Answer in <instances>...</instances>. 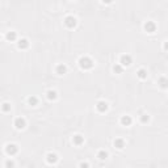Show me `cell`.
<instances>
[{
  "label": "cell",
  "mask_w": 168,
  "mask_h": 168,
  "mask_svg": "<svg viewBox=\"0 0 168 168\" xmlns=\"http://www.w3.org/2000/svg\"><path fill=\"white\" fill-rule=\"evenodd\" d=\"M13 125L16 129L22 130V129H25V126H26V121H25V118H22V117H17V118H14Z\"/></svg>",
  "instance_id": "6"
},
{
  "label": "cell",
  "mask_w": 168,
  "mask_h": 168,
  "mask_svg": "<svg viewBox=\"0 0 168 168\" xmlns=\"http://www.w3.org/2000/svg\"><path fill=\"white\" fill-rule=\"evenodd\" d=\"M79 168H89V163L88 161H82L79 164Z\"/></svg>",
  "instance_id": "24"
},
{
  "label": "cell",
  "mask_w": 168,
  "mask_h": 168,
  "mask_svg": "<svg viewBox=\"0 0 168 168\" xmlns=\"http://www.w3.org/2000/svg\"><path fill=\"white\" fill-rule=\"evenodd\" d=\"M97 158H99L100 160H105V159L108 158V152H106L105 150H100L99 152H97Z\"/></svg>",
  "instance_id": "19"
},
{
  "label": "cell",
  "mask_w": 168,
  "mask_h": 168,
  "mask_svg": "<svg viewBox=\"0 0 168 168\" xmlns=\"http://www.w3.org/2000/svg\"><path fill=\"white\" fill-rule=\"evenodd\" d=\"M137 76L141 80H144V79H147V71L144 69H139L137 71Z\"/></svg>",
  "instance_id": "17"
},
{
  "label": "cell",
  "mask_w": 168,
  "mask_h": 168,
  "mask_svg": "<svg viewBox=\"0 0 168 168\" xmlns=\"http://www.w3.org/2000/svg\"><path fill=\"white\" fill-rule=\"evenodd\" d=\"M114 147L118 148V150H122V148L125 147V141L122 139V138H116L114 139Z\"/></svg>",
  "instance_id": "14"
},
{
  "label": "cell",
  "mask_w": 168,
  "mask_h": 168,
  "mask_svg": "<svg viewBox=\"0 0 168 168\" xmlns=\"http://www.w3.org/2000/svg\"><path fill=\"white\" fill-rule=\"evenodd\" d=\"M5 167H7V168H14V161L12 160V159L5 160Z\"/></svg>",
  "instance_id": "23"
},
{
  "label": "cell",
  "mask_w": 168,
  "mask_h": 168,
  "mask_svg": "<svg viewBox=\"0 0 168 168\" xmlns=\"http://www.w3.org/2000/svg\"><path fill=\"white\" fill-rule=\"evenodd\" d=\"M58 160H59V158L55 152H49L46 155V161H47L49 164H55V163H58Z\"/></svg>",
  "instance_id": "8"
},
{
  "label": "cell",
  "mask_w": 168,
  "mask_h": 168,
  "mask_svg": "<svg viewBox=\"0 0 168 168\" xmlns=\"http://www.w3.org/2000/svg\"><path fill=\"white\" fill-rule=\"evenodd\" d=\"M72 143L75 144V146H82L84 143V137L80 135V134H76V135L72 137Z\"/></svg>",
  "instance_id": "10"
},
{
  "label": "cell",
  "mask_w": 168,
  "mask_h": 168,
  "mask_svg": "<svg viewBox=\"0 0 168 168\" xmlns=\"http://www.w3.org/2000/svg\"><path fill=\"white\" fill-rule=\"evenodd\" d=\"M78 63H79V67L82 70H84V71H87V70H91L93 67V65H95V62H93L92 59L89 58V57H80L79 61H78Z\"/></svg>",
  "instance_id": "1"
},
{
  "label": "cell",
  "mask_w": 168,
  "mask_h": 168,
  "mask_svg": "<svg viewBox=\"0 0 168 168\" xmlns=\"http://www.w3.org/2000/svg\"><path fill=\"white\" fill-rule=\"evenodd\" d=\"M96 109L100 113H105V112H108V109H109V104L106 103L105 100H100L99 103L96 104Z\"/></svg>",
  "instance_id": "5"
},
{
  "label": "cell",
  "mask_w": 168,
  "mask_h": 168,
  "mask_svg": "<svg viewBox=\"0 0 168 168\" xmlns=\"http://www.w3.org/2000/svg\"><path fill=\"white\" fill-rule=\"evenodd\" d=\"M158 86L160 87L161 89H167L168 88V79L167 78H159V80H158Z\"/></svg>",
  "instance_id": "15"
},
{
  "label": "cell",
  "mask_w": 168,
  "mask_h": 168,
  "mask_svg": "<svg viewBox=\"0 0 168 168\" xmlns=\"http://www.w3.org/2000/svg\"><path fill=\"white\" fill-rule=\"evenodd\" d=\"M17 47L20 49V50H25V49H28L29 47V41H28L26 38H21V40H18Z\"/></svg>",
  "instance_id": "11"
},
{
  "label": "cell",
  "mask_w": 168,
  "mask_h": 168,
  "mask_svg": "<svg viewBox=\"0 0 168 168\" xmlns=\"http://www.w3.org/2000/svg\"><path fill=\"white\" fill-rule=\"evenodd\" d=\"M141 122L142 124H147V122H150V116H148V114H142L141 116Z\"/></svg>",
  "instance_id": "22"
},
{
  "label": "cell",
  "mask_w": 168,
  "mask_h": 168,
  "mask_svg": "<svg viewBox=\"0 0 168 168\" xmlns=\"http://www.w3.org/2000/svg\"><path fill=\"white\" fill-rule=\"evenodd\" d=\"M143 29L147 33H155L156 32V24H155L154 21H146L143 25Z\"/></svg>",
  "instance_id": "7"
},
{
  "label": "cell",
  "mask_w": 168,
  "mask_h": 168,
  "mask_svg": "<svg viewBox=\"0 0 168 168\" xmlns=\"http://www.w3.org/2000/svg\"><path fill=\"white\" fill-rule=\"evenodd\" d=\"M5 38H7L9 42H14L16 40H17V33L13 32V30H11V32H8L7 34H5Z\"/></svg>",
  "instance_id": "16"
},
{
  "label": "cell",
  "mask_w": 168,
  "mask_h": 168,
  "mask_svg": "<svg viewBox=\"0 0 168 168\" xmlns=\"http://www.w3.org/2000/svg\"><path fill=\"white\" fill-rule=\"evenodd\" d=\"M5 152H7V155H9V156H14V155L18 152V146L14 143H8L7 146H5Z\"/></svg>",
  "instance_id": "3"
},
{
  "label": "cell",
  "mask_w": 168,
  "mask_h": 168,
  "mask_svg": "<svg viewBox=\"0 0 168 168\" xmlns=\"http://www.w3.org/2000/svg\"><path fill=\"white\" fill-rule=\"evenodd\" d=\"M28 103H29V105L36 106V105H38V99L36 96H30L28 99Z\"/></svg>",
  "instance_id": "20"
},
{
  "label": "cell",
  "mask_w": 168,
  "mask_h": 168,
  "mask_svg": "<svg viewBox=\"0 0 168 168\" xmlns=\"http://www.w3.org/2000/svg\"><path fill=\"white\" fill-rule=\"evenodd\" d=\"M131 63H133V58H131V55H129V54L121 55V58H120V65L122 66V67H129Z\"/></svg>",
  "instance_id": "4"
},
{
  "label": "cell",
  "mask_w": 168,
  "mask_h": 168,
  "mask_svg": "<svg viewBox=\"0 0 168 168\" xmlns=\"http://www.w3.org/2000/svg\"><path fill=\"white\" fill-rule=\"evenodd\" d=\"M163 50H164L165 53H168V41H165L164 43H163Z\"/></svg>",
  "instance_id": "25"
},
{
  "label": "cell",
  "mask_w": 168,
  "mask_h": 168,
  "mask_svg": "<svg viewBox=\"0 0 168 168\" xmlns=\"http://www.w3.org/2000/svg\"><path fill=\"white\" fill-rule=\"evenodd\" d=\"M55 72H57L58 75H65L66 72H67V66L61 63V65H58L55 67Z\"/></svg>",
  "instance_id": "12"
},
{
  "label": "cell",
  "mask_w": 168,
  "mask_h": 168,
  "mask_svg": "<svg viewBox=\"0 0 168 168\" xmlns=\"http://www.w3.org/2000/svg\"><path fill=\"white\" fill-rule=\"evenodd\" d=\"M46 97H47L50 101H54V100L58 99V93H57V91H54V89H49L47 92H46Z\"/></svg>",
  "instance_id": "13"
},
{
  "label": "cell",
  "mask_w": 168,
  "mask_h": 168,
  "mask_svg": "<svg viewBox=\"0 0 168 168\" xmlns=\"http://www.w3.org/2000/svg\"><path fill=\"white\" fill-rule=\"evenodd\" d=\"M63 22H65V25L69 29H74V28L78 25V20H76V17H74V16H71V14H69V16H66L65 20H63Z\"/></svg>",
  "instance_id": "2"
},
{
  "label": "cell",
  "mask_w": 168,
  "mask_h": 168,
  "mask_svg": "<svg viewBox=\"0 0 168 168\" xmlns=\"http://www.w3.org/2000/svg\"><path fill=\"white\" fill-rule=\"evenodd\" d=\"M113 72L114 74H122V72H124V67H122L120 63H116V65L113 66Z\"/></svg>",
  "instance_id": "18"
},
{
  "label": "cell",
  "mask_w": 168,
  "mask_h": 168,
  "mask_svg": "<svg viewBox=\"0 0 168 168\" xmlns=\"http://www.w3.org/2000/svg\"><path fill=\"white\" fill-rule=\"evenodd\" d=\"M1 109H3L4 113H7V112H11V104L9 103H4L1 105Z\"/></svg>",
  "instance_id": "21"
},
{
  "label": "cell",
  "mask_w": 168,
  "mask_h": 168,
  "mask_svg": "<svg viewBox=\"0 0 168 168\" xmlns=\"http://www.w3.org/2000/svg\"><path fill=\"white\" fill-rule=\"evenodd\" d=\"M120 124L122 125V126H130V125L133 124V118H131L130 116H122L120 120Z\"/></svg>",
  "instance_id": "9"
}]
</instances>
